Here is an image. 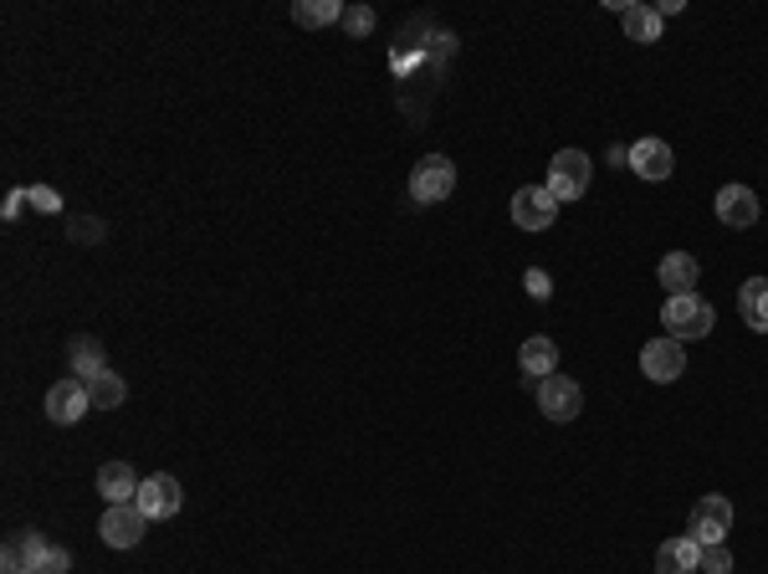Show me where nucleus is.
I'll return each instance as SVG.
<instances>
[{"label": "nucleus", "mask_w": 768, "mask_h": 574, "mask_svg": "<svg viewBox=\"0 0 768 574\" xmlns=\"http://www.w3.org/2000/svg\"><path fill=\"white\" fill-rule=\"evenodd\" d=\"M640 370H646V380H656V385L681 380V370H687V349H681V339H671V334L650 339V344L640 349Z\"/></svg>", "instance_id": "423d86ee"}, {"label": "nucleus", "mask_w": 768, "mask_h": 574, "mask_svg": "<svg viewBox=\"0 0 768 574\" xmlns=\"http://www.w3.org/2000/svg\"><path fill=\"white\" fill-rule=\"evenodd\" d=\"M180 503H185V493H180V477H170V472L144 477V482H139V497H133V507H139L149 523H154V518H174Z\"/></svg>", "instance_id": "39448f33"}, {"label": "nucleus", "mask_w": 768, "mask_h": 574, "mask_svg": "<svg viewBox=\"0 0 768 574\" xmlns=\"http://www.w3.org/2000/svg\"><path fill=\"white\" fill-rule=\"evenodd\" d=\"M630 170L640 180H671V170H676L671 144L666 139H640V144H630Z\"/></svg>", "instance_id": "ddd939ff"}, {"label": "nucleus", "mask_w": 768, "mask_h": 574, "mask_svg": "<svg viewBox=\"0 0 768 574\" xmlns=\"http://www.w3.org/2000/svg\"><path fill=\"white\" fill-rule=\"evenodd\" d=\"M728 528H732V503L728 497H717V493H707V497H697V507H691V538L697 544H728Z\"/></svg>", "instance_id": "0eeeda50"}, {"label": "nucleus", "mask_w": 768, "mask_h": 574, "mask_svg": "<svg viewBox=\"0 0 768 574\" xmlns=\"http://www.w3.org/2000/svg\"><path fill=\"white\" fill-rule=\"evenodd\" d=\"M738 313L754 334H768V278H748L738 288Z\"/></svg>", "instance_id": "6ab92c4d"}, {"label": "nucleus", "mask_w": 768, "mask_h": 574, "mask_svg": "<svg viewBox=\"0 0 768 574\" xmlns=\"http://www.w3.org/2000/svg\"><path fill=\"white\" fill-rule=\"evenodd\" d=\"M67 364H72V380H98V374H108V354H103V344H98L93 334H78L72 344H67Z\"/></svg>", "instance_id": "dca6fc26"}, {"label": "nucleus", "mask_w": 768, "mask_h": 574, "mask_svg": "<svg viewBox=\"0 0 768 574\" xmlns=\"http://www.w3.org/2000/svg\"><path fill=\"white\" fill-rule=\"evenodd\" d=\"M27 195H31V205H37L41 215H57V211H62V195H57L52 185H31Z\"/></svg>", "instance_id": "393cba45"}, {"label": "nucleus", "mask_w": 768, "mask_h": 574, "mask_svg": "<svg viewBox=\"0 0 768 574\" xmlns=\"http://www.w3.org/2000/svg\"><path fill=\"white\" fill-rule=\"evenodd\" d=\"M713 303L703 293H676L661 303V329L671 339H707L713 334Z\"/></svg>", "instance_id": "f257e3e1"}, {"label": "nucleus", "mask_w": 768, "mask_h": 574, "mask_svg": "<svg viewBox=\"0 0 768 574\" xmlns=\"http://www.w3.org/2000/svg\"><path fill=\"white\" fill-rule=\"evenodd\" d=\"M703 574H732V548L728 544H707L703 548Z\"/></svg>", "instance_id": "5701e85b"}, {"label": "nucleus", "mask_w": 768, "mask_h": 574, "mask_svg": "<svg viewBox=\"0 0 768 574\" xmlns=\"http://www.w3.org/2000/svg\"><path fill=\"white\" fill-rule=\"evenodd\" d=\"M717 221L732 231L758 226V195L748 185H722L717 190Z\"/></svg>", "instance_id": "f8f14e48"}, {"label": "nucleus", "mask_w": 768, "mask_h": 574, "mask_svg": "<svg viewBox=\"0 0 768 574\" xmlns=\"http://www.w3.org/2000/svg\"><path fill=\"white\" fill-rule=\"evenodd\" d=\"M31 195L27 190H11V195H6V221H16V215H21V205H27Z\"/></svg>", "instance_id": "c85d7f7f"}, {"label": "nucleus", "mask_w": 768, "mask_h": 574, "mask_svg": "<svg viewBox=\"0 0 768 574\" xmlns=\"http://www.w3.org/2000/svg\"><path fill=\"white\" fill-rule=\"evenodd\" d=\"M538 411H544L548 421H574V415L584 411L579 380H569V374H548V380H538Z\"/></svg>", "instance_id": "6e6552de"}, {"label": "nucleus", "mask_w": 768, "mask_h": 574, "mask_svg": "<svg viewBox=\"0 0 768 574\" xmlns=\"http://www.w3.org/2000/svg\"><path fill=\"white\" fill-rule=\"evenodd\" d=\"M456 190V164L446 154H425L421 164L411 170V201L415 205H441Z\"/></svg>", "instance_id": "7ed1b4c3"}, {"label": "nucleus", "mask_w": 768, "mask_h": 574, "mask_svg": "<svg viewBox=\"0 0 768 574\" xmlns=\"http://www.w3.org/2000/svg\"><path fill=\"white\" fill-rule=\"evenodd\" d=\"M139 472L129 467V462H103V467H98V497H103L108 507L113 503H133V497H139Z\"/></svg>", "instance_id": "4468645a"}, {"label": "nucleus", "mask_w": 768, "mask_h": 574, "mask_svg": "<svg viewBox=\"0 0 768 574\" xmlns=\"http://www.w3.org/2000/svg\"><path fill=\"white\" fill-rule=\"evenodd\" d=\"M344 27H348V37H370V31H374V11H370V6H348Z\"/></svg>", "instance_id": "b1692460"}, {"label": "nucleus", "mask_w": 768, "mask_h": 574, "mask_svg": "<svg viewBox=\"0 0 768 574\" xmlns=\"http://www.w3.org/2000/svg\"><path fill=\"white\" fill-rule=\"evenodd\" d=\"M144 528H149V518L133 503H113L103 513V523H98V534H103L108 548H133L139 538H144Z\"/></svg>", "instance_id": "9d476101"}, {"label": "nucleus", "mask_w": 768, "mask_h": 574, "mask_svg": "<svg viewBox=\"0 0 768 574\" xmlns=\"http://www.w3.org/2000/svg\"><path fill=\"white\" fill-rule=\"evenodd\" d=\"M88 401H93V411H113V405L129 401V385L108 370V374H98V380H88Z\"/></svg>", "instance_id": "4be33fe9"}, {"label": "nucleus", "mask_w": 768, "mask_h": 574, "mask_svg": "<svg viewBox=\"0 0 768 574\" xmlns=\"http://www.w3.org/2000/svg\"><path fill=\"white\" fill-rule=\"evenodd\" d=\"M548 293H554V282H548V272H544V268H528V298L548 303Z\"/></svg>", "instance_id": "a878e982"}, {"label": "nucleus", "mask_w": 768, "mask_h": 574, "mask_svg": "<svg viewBox=\"0 0 768 574\" xmlns=\"http://www.w3.org/2000/svg\"><path fill=\"white\" fill-rule=\"evenodd\" d=\"M72 241H88V246H93V241H103V221H88V215H82V221H72Z\"/></svg>", "instance_id": "bb28decb"}, {"label": "nucleus", "mask_w": 768, "mask_h": 574, "mask_svg": "<svg viewBox=\"0 0 768 574\" xmlns=\"http://www.w3.org/2000/svg\"><path fill=\"white\" fill-rule=\"evenodd\" d=\"M517 370L528 374V380H548V374H558V349L554 339H523V349H517Z\"/></svg>", "instance_id": "a211bd4d"}, {"label": "nucleus", "mask_w": 768, "mask_h": 574, "mask_svg": "<svg viewBox=\"0 0 768 574\" xmlns=\"http://www.w3.org/2000/svg\"><path fill=\"white\" fill-rule=\"evenodd\" d=\"M609 11L620 16V27L630 41H661V11L656 6H625V0H609Z\"/></svg>", "instance_id": "f3484780"}, {"label": "nucleus", "mask_w": 768, "mask_h": 574, "mask_svg": "<svg viewBox=\"0 0 768 574\" xmlns=\"http://www.w3.org/2000/svg\"><path fill=\"white\" fill-rule=\"evenodd\" d=\"M344 11L348 6H338V0H297V6H292V21H297V27H333V21H344Z\"/></svg>", "instance_id": "412c9836"}, {"label": "nucleus", "mask_w": 768, "mask_h": 574, "mask_svg": "<svg viewBox=\"0 0 768 574\" xmlns=\"http://www.w3.org/2000/svg\"><path fill=\"white\" fill-rule=\"evenodd\" d=\"M656 278H661V288H671V298H676V293H691V288H697L703 268H697V256L691 252H671V256H661Z\"/></svg>", "instance_id": "aec40b11"}, {"label": "nucleus", "mask_w": 768, "mask_h": 574, "mask_svg": "<svg viewBox=\"0 0 768 574\" xmlns=\"http://www.w3.org/2000/svg\"><path fill=\"white\" fill-rule=\"evenodd\" d=\"M88 411H93V401H88V385H82V380H72V374H67V380H57V385L47 390V415H52L57 426H78Z\"/></svg>", "instance_id": "9b49d317"}, {"label": "nucleus", "mask_w": 768, "mask_h": 574, "mask_svg": "<svg viewBox=\"0 0 768 574\" xmlns=\"http://www.w3.org/2000/svg\"><path fill=\"white\" fill-rule=\"evenodd\" d=\"M513 221L523 231H548L558 221V201L548 195V185H523L513 195Z\"/></svg>", "instance_id": "1a4fd4ad"}, {"label": "nucleus", "mask_w": 768, "mask_h": 574, "mask_svg": "<svg viewBox=\"0 0 768 574\" xmlns=\"http://www.w3.org/2000/svg\"><path fill=\"white\" fill-rule=\"evenodd\" d=\"M691 570H703V544L691 534L666 538V544L656 548V574H691Z\"/></svg>", "instance_id": "2eb2a0df"}, {"label": "nucleus", "mask_w": 768, "mask_h": 574, "mask_svg": "<svg viewBox=\"0 0 768 574\" xmlns=\"http://www.w3.org/2000/svg\"><path fill=\"white\" fill-rule=\"evenodd\" d=\"M47 554H52V538L37 534V528H21L0 548V574H41Z\"/></svg>", "instance_id": "20e7f679"}, {"label": "nucleus", "mask_w": 768, "mask_h": 574, "mask_svg": "<svg viewBox=\"0 0 768 574\" xmlns=\"http://www.w3.org/2000/svg\"><path fill=\"white\" fill-rule=\"evenodd\" d=\"M72 570V554H67L62 544H52V554H47V564H41V574H67Z\"/></svg>", "instance_id": "cd10ccee"}, {"label": "nucleus", "mask_w": 768, "mask_h": 574, "mask_svg": "<svg viewBox=\"0 0 768 574\" xmlns=\"http://www.w3.org/2000/svg\"><path fill=\"white\" fill-rule=\"evenodd\" d=\"M589 180H595V164H589L584 149H558L554 160H548V195H554L558 205L579 201L584 190H589Z\"/></svg>", "instance_id": "f03ea898"}]
</instances>
